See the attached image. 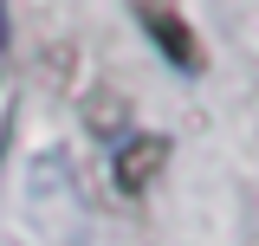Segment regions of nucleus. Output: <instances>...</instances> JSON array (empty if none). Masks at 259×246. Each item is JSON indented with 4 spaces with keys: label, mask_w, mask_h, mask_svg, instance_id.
I'll use <instances>...</instances> for the list:
<instances>
[{
    "label": "nucleus",
    "mask_w": 259,
    "mask_h": 246,
    "mask_svg": "<svg viewBox=\"0 0 259 246\" xmlns=\"http://www.w3.org/2000/svg\"><path fill=\"white\" fill-rule=\"evenodd\" d=\"M0 65H7V0H0Z\"/></svg>",
    "instance_id": "obj_3"
},
{
    "label": "nucleus",
    "mask_w": 259,
    "mask_h": 246,
    "mask_svg": "<svg viewBox=\"0 0 259 246\" xmlns=\"http://www.w3.org/2000/svg\"><path fill=\"white\" fill-rule=\"evenodd\" d=\"M168 162V136H123L117 155H110V175H117V194H143L156 182V169Z\"/></svg>",
    "instance_id": "obj_2"
},
{
    "label": "nucleus",
    "mask_w": 259,
    "mask_h": 246,
    "mask_svg": "<svg viewBox=\"0 0 259 246\" xmlns=\"http://www.w3.org/2000/svg\"><path fill=\"white\" fill-rule=\"evenodd\" d=\"M136 13H143V32L156 39V52L175 65V71L194 78V71H201V46H194V32L182 26V13H175L168 0H136Z\"/></svg>",
    "instance_id": "obj_1"
}]
</instances>
